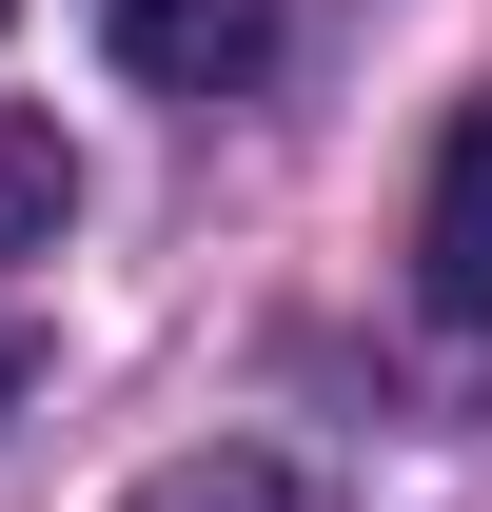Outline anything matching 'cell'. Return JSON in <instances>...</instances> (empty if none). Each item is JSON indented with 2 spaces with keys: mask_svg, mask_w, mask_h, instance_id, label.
Listing matches in <instances>:
<instances>
[{
  "mask_svg": "<svg viewBox=\"0 0 492 512\" xmlns=\"http://www.w3.org/2000/svg\"><path fill=\"white\" fill-rule=\"evenodd\" d=\"M99 40H119V79H158V99H237V79L276 60V0H99Z\"/></svg>",
  "mask_w": 492,
  "mask_h": 512,
  "instance_id": "cell-1",
  "label": "cell"
},
{
  "mask_svg": "<svg viewBox=\"0 0 492 512\" xmlns=\"http://www.w3.org/2000/svg\"><path fill=\"white\" fill-rule=\"evenodd\" d=\"M414 296L453 335H492V99L433 138V197H414Z\"/></svg>",
  "mask_w": 492,
  "mask_h": 512,
  "instance_id": "cell-2",
  "label": "cell"
},
{
  "mask_svg": "<svg viewBox=\"0 0 492 512\" xmlns=\"http://www.w3.org/2000/svg\"><path fill=\"white\" fill-rule=\"evenodd\" d=\"M79 217V158H60V119H20V99H0V256H40Z\"/></svg>",
  "mask_w": 492,
  "mask_h": 512,
  "instance_id": "cell-3",
  "label": "cell"
},
{
  "mask_svg": "<svg viewBox=\"0 0 492 512\" xmlns=\"http://www.w3.org/2000/svg\"><path fill=\"white\" fill-rule=\"evenodd\" d=\"M119 512H296V473H276V453H158Z\"/></svg>",
  "mask_w": 492,
  "mask_h": 512,
  "instance_id": "cell-4",
  "label": "cell"
},
{
  "mask_svg": "<svg viewBox=\"0 0 492 512\" xmlns=\"http://www.w3.org/2000/svg\"><path fill=\"white\" fill-rule=\"evenodd\" d=\"M20 394H40V335H20V316H0V414H20Z\"/></svg>",
  "mask_w": 492,
  "mask_h": 512,
  "instance_id": "cell-5",
  "label": "cell"
},
{
  "mask_svg": "<svg viewBox=\"0 0 492 512\" xmlns=\"http://www.w3.org/2000/svg\"><path fill=\"white\" fill-rule=\"evenodd\" d=\"M0 20H20V0H0Z\"/></svg>",
  "mask_w": 492,
  "mask_h": 512,
  "instance_id": "cell-6",
  "label": "cell"
}]
</instances>
